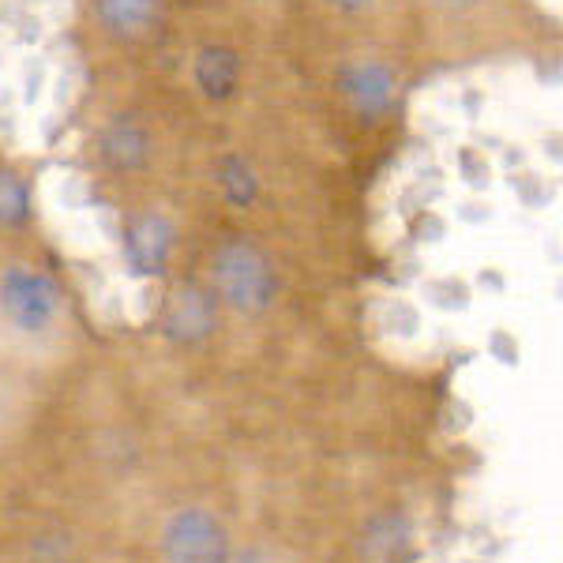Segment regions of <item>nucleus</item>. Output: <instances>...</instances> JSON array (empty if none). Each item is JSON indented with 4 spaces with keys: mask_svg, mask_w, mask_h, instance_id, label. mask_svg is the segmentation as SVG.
Returning <instances> with one entry per match:
<instances>
[{
    "mask_svg": "<svg viewBox=\"0 0 563 563\" xmlns=\"http://www.w3.org/2000/svg\"><path fill=\"white\" fill-rule=\"evenodd\" d=\"M214 286L222 301H230L238 312L260 316L275 305L278 297V275L271 267L267 252L252 241H225L214 252Z\"/></svg>",
    "mask_w": 563,
    "mask_h": 563,
    "instance_id": "f257e3e1",
    "label": "nucleus"
},
{
    "mask_svg": "<svg viewBox=\"0 0 563 563\" xmlns=\"http://www.w3.org/2000/svg\"><path fill=\"white\" fill-rule=\"evenodd\" d=\"M0 312L23 334H45L60 316L57 282L31 267H8L0 278Z\"/></svg>",
    "mask_w": 563,
    "mask_h": 563,
    "instance_id": "f03ea898",
    "label": "nucleus"
},
{
    "mask_svg": "<svg viewBox=\"0 0 563 563\" xmlns=\"http://www.w3.org/2000/svg\"><path fill=\"white\" fill-rule=\"evenodd\" d=\"M162 560L166 563H222L230 556L222 522L203 507H185L162 526Z\"/></svg>",
    "mask_w": 563,
    "mask_h": 563,
    "instance_id": "7ed1b4c3",
    "label": "nucleus"
},
{
    "mask_svg": "<svg viewBox=\"0 0 563 563\" xmlns=\"http://www.w3.org/2000/svg\"><path fill=\"white\" fill-rule=\"evenodd\" d=\"M177 244V230L166 214L147 211L140 214L124 233V260H129L132 275L140 278H154L169 267V256H174Z\"/></svg>",
    "mask_w": 563,
    "mask_h": 563,
    "instance_id": "20e7f679",
    "label": "nucleus"
},
{
    "mask_svg": "<svg viewBox=\"0 0 563 563\" xmlns=\"http://www.w3.org/2000/svg\"><path fill=\"white\" fill-rule=\"evenodd\" d=\"M342 95L365 124H376L395 106V71L384 60H353L339 76Z\"/></svg>",
    "mask_w": 563,
    "mask_h": 563,
    "instance_id": "39448f33",
    "label": "nucleus"
},
{
    "mask_svg": "<svg viewBox=\"0 0 563 563\" xmlns=\"http://www.w3.org/2000/svg\"><path fill=\"white\" fill-rule=\"evenodd\" d=\"M218 323V305L211 294H203L199 286H185L177 294V301L169 305L166 316V334L180 346H196V342L211 339Z\"/></svg>",
    "mask_w": 563,
    "mask_h": 563,
    "instance_id": "423d86ee",
    "label": "nucleus"
},
{
    "mask_svg": "<svg viewBox=\"0 0 563 563\" xmlns=\"http://www.w3.org/2000/svg\"><path fill=\"white\" fill-rule=\"evenodd\" d=\"M102 158L106 166L121 169V174H135V169H143L151 162V132L143 124L129 121V117H121L102 132Z\"/></svg>",
    "mask_w": 563,
    "mask_h": 563,
    "instance_id": "0eeeda50",
    "label": "nucleus"
},
{
    "mask_svg": "<svg viewBox=\"0 0 563 563\" xmlns=\"http://www.w3.org/2000/svg\"><path fill=\"white\" fill-rule=\"evenodd\" d=\"M241 84V57L230 45H207L196 57V87L207 98H230Z\"/></svg>",
    "mask_w": 563,
    "mask_h": 563,
    "instance_id": "6e6552de",
    "label": "nucleus"
},
{
    "mask_svg": "<svg viewBox=\"0 0 563 563\" xmlns=\"http://www.w3.org/2000/svg\"><path fill=\"white\" fill-rule=\"evenodd\" d=\"M410 549V522L402 515H376L365 526V556L372 563H395Z\"/></svg>",
    "mask_w": 563,
    "mask_h": 563,
    "instance_id": "1a4fd4ad",
    "label": "nucleus"
},
{
    "mask_svg": "<svg viewBox=\"0 0 563 563\" xmlns=\"http://www.w3.org/2000/svg\"><path fill=\"white\" fill-rule=\"evenodd\" d=\"M98 20L121 38H135L158 20V0H98Z\"/></svg>",
    "mask_w": 563,
    "mask_h": 563,
    "instance_id": "9d476101",
    "label": "nucleus"
},
{
    "mask_svg": "<svg viewBox=\"0 0 563 563\" xmlns=\"http://www.w3.org/2000/svg\"><path fill=\"white\" fill-rule=\"evenodd\" d=\"M222 192L230 196V203L249 207L260 196V180L252 174V166L244 158H225L222 162Z\"/></svg>",
    "mask_w": 563,
    "mask_h": 563,
    "instance_id": "9b49d317",
    "label": "nucleus"
},
{
    "mask_svg": "<svg viewBox=\"0 0 563 563\" xmlns=\"http://www.w3.org/2000/svg\"><path fill=\"white\" fill-rule=\"evenodd\" d=\"M31 214V192L20 177L0 174V225H23Z\"/></svg>",
    "mask_w": 563,
    "mask_h": 563,
    "instance_id": "f8f14e48",
    "label": "nucleus"
},
{
    "mask_svg": "<svg viewBox=\"0 0 563 563\" xmlns=\"http://www.w3.org/2000/svg\"><path fill=\"white\" fill-rule=\"evenodd\" d=\"M222 563H278L271 552L263 549H244V552H233V556H225Z\"/></svg>",
    "mask_w": 563,
    "mask_h": 563,
    "instance_id": "ddd939ff",
    "label": "nucleus"
},
{
    "mask_svg": "<svg viewBox=\"0 0 563 563\" xmlns=\"http://www.w3.org/2000/svg\"><path fill=\"white\" fill-rule=\"evenodd\" d=\"M339 12H365V8L372 4V0H331Z\"/></svg>",
    "mask_w": 563,
    "mask_h": 563,
    "instance_id": "4468645a",
    "label": "nucleus"
}]
</instances>
